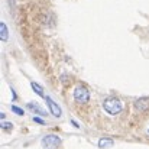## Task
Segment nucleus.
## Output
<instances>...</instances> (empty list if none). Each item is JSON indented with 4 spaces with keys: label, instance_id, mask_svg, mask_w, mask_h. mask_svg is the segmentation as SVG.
Returning a JSON list of instances; mask_svg holds the SVG:
<instances>
[{
    "label": "nucleus",
    "instance_id": "1a4fd4ad",
    "mask_svg": "<svg viewBox=\"0 0 149 149\" xmlns=\"http://www.w3.org/2000/svg\"><path fill=\"white\" fill-rule=\"evenodd\" d=\"M31 87H32V90H33L38 96H41V97H47V96L44 94V88H42L39 84H36V83H31Z\"/></svg>",
    "mask_w": 149,
    "mask_h": 149
},
{
    "label": "nucleus",
    "instance_id": "7ed1b4c3",
    "mask_svg": "<svg viewBox=\"0 0 149 149\" xmlns=\"http://www.w3.org/2000/svg\"><path fill=\"white\" fill-rule=\"evenodd\" d=\"M72 96H74V100H75L77 103H80V104H84V103H87V101L90 100V93H88V90H87L84 86L75 87Z\"/></svg>",
    "mask_w": 149,
    "mask_h": 149
},
{
    "label": "nucleus",
    "instance_id": "4468645a",
    "mask_svg": "<svg viewBox=\"0 0 149 149\" xmlns=\"http://www.w3.org/2000/svg\"><path fill=\"white\" fill-rule=\"evenodd\" d=\"M148 133H149V130H148Z\"/></svg>",
    "mask_w": 149,
    "mask_h": 149
},
{
    "label": "nucleus",
    "instance_id": "f8f14e48",
    "mask_svg": "<svg viewBox=\"0 0 149 149\" xmlns=\"http://www.w3.org/2000/svg\"><path fill=\"white\" fill-rule=\"evenodd\" d=\"M32 120H33L35 123H39V125H45V122H44V120H42L41 117H38V116H33V117H32Z\"/></svg>",
    "mask_w": 149,
    "mask_h": 149
},
{
    "label": "nucleus",
    "instance_id": "20e7f679",
    "mask_svg": "<svg viewBox=\"0 0 149 149\" xmlns=\"http://www.w3.org/2000/svg\"><path fill=\"white\" fill-rule=\"evenodd\" d=\"M45 100H47V104H48V107H49L51 114H52L54 117H61V116H62V110H61V107H59L54 100L51 99V97H45Z\"/></svg>",
    "mask_w": 149,
    "mask_h": 149
},
{
    "label": "nucleus",
    "instance_id": "9d476101",
    "mask_svg": "<svg viewBox=\"0 0 149 149\" xmlns=\"http://www.w3.org/2000/svg\"><path fill=\"white\" fill-rule=\"evenodd\" d=\"M12 111L16 113L17 116H22V114H23V110H22L20 107H17V106H12Z\"/></svg>",
    "mask_w": 149,
    "mask_h": 149
},
{
    "label": "nucleus",
    "instance_id": "f257e3e1",
    "mask_svg": "<svg viewBox=\"0 0 149 149\" xmlns=\"http://www.w3.org/2000/svg\"><path fill=\"white\" fill-rule=\"evenodd\" d=\"M103 109H104L109 114L114 116V114H119V113L122 111L123 104H122V101L117 99V97H107V99L103 101Z\"/></svg>",
    "mask_w": 149,
    "mask_h": 149
},
{
    "label": "nucleus",
    "instance_id": "ddd939ff",
    "mask_svg": "<svg viewBox=\"0 0 149 149\" xmlns=\"http://www.w3.org/2000/svg\"><path fill=\"white\" fill-rule=\"evenodd\" d=\"M13 1H15V0H9V3H10V4H13Z\"/></svg>",
    "mask_w": 149,
    "mask_h": 149
},
{
    "label": "nucleus",
    "instance_id": "6e6552de",
    "mask_svg": "<svg viewBox=\"0 0 149 149\" xmlns=\"http://www.w3.org/2000/svg\"><path fill=\"white\" fill-rule=\"evenodd\" d=\"M0 38H1V41H7L9 39V31H7V26H6V23H0Z\"/></svg>",
    "mask_w": 149,
    "mask_h": 149
},
{
    "label": "nucleus",
    "instance_id": "0eeeda50",
    "mask_svg": "<svg viewBox=\"0 0 149 149\" xmlns=\"http://www.w3.org/2000/svg\"><path fill=\"white\" fill-rule=\"evenodd\" d=\"M113 145H114V142H113V139H110V138H101L99 141L100 149H109V148H111Z\"/></svg>",
    "mask_w": 149,
    "mask_h": 149
},
{
    "label": "nucleus",
    "instance_id": "f03ea898",
    "mask_svg": "<svg viewBox=\"0 0 149 149\" xmlns=\"http://www.w3.org/2000/svg\"><path fill=\"white\" fill-rule=\"evenodd\" d=\"M41 143H42L44 149H56L61 145V138L56 135H47L42 138Z\"/></svg>",
    "mask_w": 149,
    "mask_h": 149
},
{
    "label": "nucleus",
    "instance_id": "39448f33",
    "mask_svg": "<svg viewBox=\"0 0 149 149\" xmlns=\"http://www.w3.org/2000/svg\"><path fill=\"white\" fill-rule=\"evenodd\" d=\"M135 107L138 111H146L149 109V97H142L135 101Z\"/></svg>",
    "mask_w": 149,
    "mask_h": 149
},
{
    "label": "nucleus",
    "instance_id": "9b49d317",
    "mask_svg": "<svg viewBox=\"0 0 149 149\" xmlns=\"http://www.w3.org/2000/svg\"><path fill=\"white\" fill-rule=\"evenodd\" d=\"M1 129H4V130H10V129H13V125L9 123V122H1Z\"/></svg>",
    "mask_w": 149,
    "mask_h": 149
},
{
    "label": "nucleus",
    "instance_id": "423d86ee",
    "mask_svg": "<svg viewBox=\"0 0 149 149\" xmlns=\"http://www.w3.org/2000/svg\"><path fill=\"white\" fill-rule=\"evenodd\" d=\"M28 109H29L31 111H33V113L41 114V116H47V111H45L39 104H36V103H28Z\"/></svg>",
    "mask_w": 149,
    "mask_h": 149
}]
</instances>
